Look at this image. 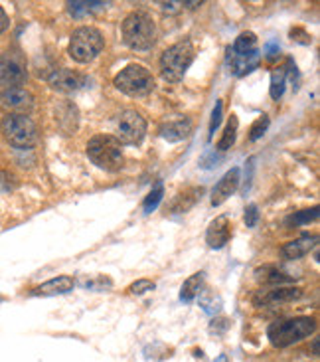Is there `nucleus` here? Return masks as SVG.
<instances>
[{
    "instance_id": "f257e3e1",
    "label": "nucleus",
    "mask_w": 320,
    "mask_h": 362,
    "mask_svg": "<svg viewBox=\"0 0 320 362\" xmlns=\"http://www.w3.org/2000/svg\"><path fill=\"white\" fill-rule=\"evenodd\" d=\"M121 30H123V42H125L129 48L145 52V49H150L155 46L156 24L153 16L143 12V10L131 12L123 20Z\"/></svg>"
},
{
    "instance_id": "f03ea898",
    "label": "nucleus",
    "mask_w": 320,
    "mask_h": 362,
    "mask_svg": "<svg viewBox=\"0 0 320 362\" xmlns=\"http://www.w3.org/2000/svg\"><path fill=\"white\" fill-rule=\"evenodd\" d=\"M316 329V321L312 317H295V319H281L269 325L267 337L273 346H291L295 343H301L302 339L311 337Z\"/></svg>"
},
{
    "instance_id": "7ed1b4c3",
    "label": "nucleus",
    "mask_w": 320,
    "mask_h": 362,
    "mask_svg": "<svg viewBox=\"0 0 320 362\" xmlns=\"http://www.w3.org/2000/svg\"><path fill=\"white\" fill-rule=\"evenodd\" d=\"M88 157L95 167L103 168L107 173H117L123 168L125 157L123 148L117 137L111 135H97L88 143Z\"/></svg>"
},
{
    "instance_id": "20e7f679",
    "label": "nucleus",
    "mask_w": 320,
    "mask_h": 362,
    "mask_svg": "<svg viewBox=\"0 0 320 362\" xmlns=\"http://www.w3.org/2000/svg\"><path fill=\"white\" fill-rule=\"evenodd\" d=\"M196 49L194 44L190 40L176 42L174 46L165 49L162 58H160V74L166 81H180L184 78L188 68L194 62Z\"/></svg>"
},
{
    "instance_id": "39448f33",
    "label": "nucleus",
    "mask_w": 320,
    "mask_h": 362,
    "mask_svg": "<svg viewBox=\"0 0 320 362\" xmlns=\"http://www.w3.org/2000/svg\"><path fill=\"white\" fill-rule=\"evenodd\" d=\"M2 135L14 148H32L38 143V127L28 115L8 113L0 123Z\"/></svg>"
},
{
    "instance_id": "423d86ee",
    "label": "nucleus",
    "mask_w": 320,
    "mask_h": 362,
    "mask_svg": "<svg viewBox=\"0 0 320 362\" xmlns=\"http://www.w3.org/2000/svg\"><path fill=\"white\" fill-rule=\"evenodd\" d=\"M103 46H105V40H103V34L97 28L81 26L71 34L69 56L79 64H89L103 52Z\"/></svg>"
},
{
    "instance_id": "0eeeda50",
    "label": "nucleus",
    "mask_w": 320,
    "mask_h": 362,
    "mask_svg": "<svg viewBox=\"0 0 320 362\" xmlns=\"http://www.w3.org/2000/svg\"><path fill=\"white\" fill-rule=\"evenodd\" d=\"M113 83L119 91H123L125 95H131V98H141L155 89L153 74L141 64H131L125 69H121L113 79Z\"/></svg>"
},
{
    "instance_id": "6e6552de",
    "label": "nucleus",
    "mask_w": 320,
    "mask_h": 362,
    "mask_svg": "<svg viewBox=\"0 0 320 362\" xmlns=\"http://www.w3.org/2000/svg\"><path fill=\"white\" fill-rule=\"evenodd\" d=\"M146 135V121L145 117L135 111L126 109L119 115L117 121V141L125 145H141Z\"/></svg>"
},
{
    "instance_id": "1a4fd4ad",
    "label": "nucleus",
    "mask_w": 320,
    "mask_h": 362,
    "mask_svg": "<svg viewBox=\"0 0 320 362\" xmlns=\"http://www.w3.org/2000/svg\"><path fill=\"white\" fill-rule=\"evenodd\" d=\"M28 79L26 64L20 52L8 49L6 54L0 56V81L6 88H20Z\"/></svg>"
},
{
    "instance_id": "9d476101",
    "label": "nucleus",
    "mask_w": 320,
    "mask_h": 362,
    "mask_svg": "<svg viewBox=\"0 0 320 362\" xmlns=\"http://www.w3.org/2000/svg\"><path fill=\"white\" fill-rule=\"evenodd\" d=\"M302 297L301 287H273L269 291H257L253 297L255 307H265V305L291 303Z\"/></svg>"
},
{
    "instance_id": "9b49d317",
    "label": "nucleus",
    "mask_w": 320,
    "mask_h": 362,
    "mask_svg": "<svg viewBox=\"0 0 320 362\" xmlns=\"http://www.w3.org/2000/svg\"><path fill=\"white\" fill-rule=\"evenodd\" d=\"M0 103L20 115H26V111L34 107V98L24 88H6L0 93Z\"/></svg>"
},
{
    "instance_id": "f8f14e48",
    "label": "nucleus",
    "mask_w": 320,
    "mask_h": 362,
    "mask_svg": "<svg viewBox=\"0 0 320 362\" xmlns=\"http://www.w3.org/2000/svg\"><path fill=\"white\" fill-rule=\"evenodd\" d=\"M85 83H88V78L79 71H73V69H58L56 74L49 76V86L56 91H64V93L78 91Z\"/></svg>"
},
{
    "instance_id": "ddd939ff",
    "label": "nucleus",
    "mask_w": 320,
    "mask_h": 362,
    "mask_svg": "<svg viewBox=\"0 0 320 362\" xmlns=\"http://www.w3.org/2000/svg\"><path fill=\"white\" fill-rule=\"evenodd\" d=\"M225 64H227V68H230V71H232L233 76L243 78V76L251 74L253 69L259 68V64H261V54L255 49V52H251V54L237 56V54H233L232 49H227V58H225Z\"/></svg>"
},
{
    "instance_id": "4468645a",
    "label": "nucleus",
    "mask_w": 320,
    "mask_h": 362,
    "mask_svg": "<svg viewBox=\"0 0 320 362\" xmlns=\"http://www.w3.org/2000/svg\"><path fill=\"white\" fill-rule=\"evenodd\" d=\"M232 222L227 216H220L215 218L212 224L208 226V232H206V242L212 250H222L223 245L230 242L232 238Z\"/></svg>"
},
{
    "instance_id": "2eb2a0df",
    "label": "nucleus",
    "mask_w": 320,
    "mask_h": 362,
    "mask_svg": "<svg viewBox=\"0 0 320 362\" xmlns=\"http://www.w3.org/2000/svg\"><path fill=\"white\" fill-rule=\"evenodd\" d=\"M239 180H242V170L235 167L232 170H227L222 178H220V182L215 185L212 192V206H220L223 204L230 196L239 188Z\"/></svg>"
},
{
    "instance_id": "dca6fc26",
    "label": "nucleus",
    "mask_w": 320,
    "mask_h": 362,
    "mask_svg": "<svg viewBox=\"0 0 320 362\" xmlns=\"http://www.w3.org/2000/svg\"><path fill=\"white\" fill-rule=\"evenodd\" d=\"M202 194H204L202 186H188L182 192H178L174 196V200L168 204L166 212H170V214H186L188 210H192L198 204V200L202 198Z\"/></svg>"
},
{
    "instance_id": "f3484780",
    "label": "nucleus",
    "mask_w": 320,
    "mask_h": 362,
    "mask_svg": "<svg viewBox=\"0 0 320 362\" xmlns=\"http://www.w3.org/2000/svg\"><path fill=\"white\" fill-rule=\"evenodd\" d=\"M73 277H69V275H58V277H54V279H49L46 284L38 285V287H34L30 295H34V297H52V295H64L69 293L71 289H73Z\"/></svg>"
},
{
    "instance_id": "a211bd4d",
    "label": "nucleus",
    "mask_w": 320,
    "mask_h": 362,
    "mask_svg": "<svg viewBox=\"0 0 320 362\" xmlns=\"http://www.w3.org/2000/svg\"><path fill=\"white\" fill-rule=\"evenodd\" d=\"M316 242H319V235L302 234L301 238L283 245L281 255L285 259H301L307 254H311V250L316 245Z\"/></svg>"
},
{
    "instance_id": "6ab92c4d",
    "label": "nucleus",
    "mask_w": 320,
    "mask_h": 362,
    "mask_svg": "<svg viewBox=\"0 0 320 362\" xmlns=\"http://www.w3.org/2000/svg\"><path fill=\"white\" fill-rule=\"evenodd\" d=\"M192 133V121L190 119H178V121H170L160 127V137L170 141V143H178L190 137Z\"/></svg>"
},
{
    "instance_id": "aec40b11",
    "label": "nucleus",
    "mask_w": 320,
    "mask_h": 362,
    "mask_svg": "<svg viewBox=\"0 0 320 362\" xmlns=\"http://www.w3.org/2000/svg\"><path fill=\"white\" fill-rule=\"evenodd\" d=\"M202 284H204V274L202 272L190 275L184 281V285H182V289H180V301L192 303L196 297L200 295V291H202Z\"/></svg>"
},
{
    "instance_id": "412c9836",
    "label": "nucleus",
    "mask_w": 320,
    "mask_h": 362,
    "mask_svg": "<svg viewBox=\"0 0 320 362\" xmlns=\"http://www.w3.org/2000/svg\"><path fill=\"white\" fill-rule=\"evenodd\" d=\"M257 279L263 281V284L279 285V287H285L287 284H292V281H295L292 277L279 272L277 267H263V269H257Z\"/></svg>"
},
{
    "instance_id": "4be33fe9",
    "label": "nucleus",
    "mask_w": 320,
    "mask_h": 362,
    "mask_svg": "<svg viewBox=\"0 0 320 362\" xmlns=\"http://www.w3.org/2000/svg\"><path fill=\"white\" fill-rule=\"evenodd\" d=\"M107 6V2H89V0H78V2H68L69 14L73 18H81V16H88V14H93V12H99Z\"/></svg>"
},
{
    "instance_id": "5701e85b",
    "label": "nucleus",
    "mask_w": 320,
    "mask_h": 362,
    "mask_svg": "<svg viewBox=\"0 0 320 362\" xmlns=\"http://www.w3.org/2000/svg\"><path fill=\"white\" fill-rule=\"evenodd\" d=\"M233 54H237V56H245V54H251L257 49V36L253 34V32H242L235 42H233V46L230 48Z\"/></svg>"
},
{
    "instance_id": "b1692460",
    "label": "nucleus",
    "mask_w": 320,
    "mask_h": 362,
    "mask_svg": "<svg viewBox=\"0 0 320 362\" xmlns=\"http://www.w3.org/2000/svg\"><path fill=\"white\" fill-rule=\"evenodd\" d=\"M237 129H239V119H237V115H232V117L227 119L225 129H223L222 139L218 141V148L220 151H227V148L233 147V143L237 139Z\"/></svg>"
},
{
    "instance_id": "393cba45",
    "label": "nucleus",
    "mask_w": 320,
    "mask_h": 362,
    "mask_svg": "<svg viewBox=\"0 0 320 362\" xmlns=\"http://www.w3.org/2000/svg\"><path fill=\"white\" fill-rule=\"evenodd\" d=\"M285 83H287V71L285 68H277L273 71L271 76V98L275 101H279L283 98V93H285Z\"/></svg>"
},
{
    "instance_id": "a878e982",
    "label": "nucleus",
    "mask_w": 320,
    "mask_h": 362,
    "mask_svg": "<svg viewBox=\"0 0 320 362\" xmlns=\"http://www.w3.org/2000/svg\"><path fill=\"white\" fill-rule=\"evenodd\" d=\"M162 196H165V185H162V182H158V185L148 192V196L145 198V202H143V210H145V214L155 212L156 206L160 204V200H162Z\"/></svg>"
},
{
    "instance_id": "bb28decb",
    "label": "nucleus",
    "mask_w": 320,
    "mask_h": 362,
    "mask_svg": "<svg viewBox=\"0 0 320 362\" xmlns=\"http://www.w3.org/2000/svg\"><path fill=\"white\" fill-rule=\"evenodd\" d=\"M319 218V206H314V208H309V210H301V212H297V214H292L289 218V222L295 226H307L314 222Z\"/></svg>"
},
{
    "instance_id": "cd10ccee",
    "label": "nucleus",
    "mask_w": 320,
    "mask_h": 362,
    "mask_svg": "<svg viewBox=\"0 0 320 362\" xmlns=\"http://www.w3.org/2000/svg\"><path fill=\"white\" fill-rule=\"evenodd\" d=\"M267 129H269V117L267 115H261V117L255 119L251 129H249V141H259Z\"/></svg>"
},
{
    "instance_id": "c85d7f7f",
    "label": "nucleus",
    "mask_w": 320,
    "mask_h": 362,
    "mask_svg": "<svg viewBox=\"0 0 320 362\" xmlns=\"http://www.w3.org/2000/svg\"><path fill=\"white\" fill-rule=\"evenodd\" d=\"M222 117H223V103H222V99H218V101H215V105H213L212 121H210V135H208V139H210V141L213 139L215 129L222 125Z\"/></svg>"
},
{
    "instance_id": "c756f323",
    "label": "nucleus",
    "mask_w": 320,
    "mask_h": 362,
    "mask_svg": "<svg viewBox=\"0 0 320 362\" xmlns=\"http://www.w3.org/2000/svg\"><path fill=\"white\" fill-rule=\"evenodd\" d=\"M156 285L155 281H150V279H136L135 284L129 287V293L131 295H143L146 291H153Z\"/></svg>"
},
{
    "instance_id": "7c9ffc66",
    "label": "nucleus",
    "mask_w": 320,
    "mask_h": 362,
    "mask_svg": "<svg viewBox=\"0 0 320 362\" xmlns=\"http://www.w3.org/2000/svg\"><path fill=\"white\" fill-rule=\"evenodd\" d=\"M243 220H245V224L247 228H255L257 222H259V208L255 204H249L245 208V216H243Z\"/></svg>"
},
{
    "instance_id": "2f4dec72",
    "label": "nucleus",
    "mask_w": 320,
    "mask_h": 362,
    "mask_svg": "<svg viewBox=\"0 0 320 362\" xmlns=\"http://www.w3.org/2000/svg\"><path fill=\"white\" fill-rule=\"evenodd\" d=\"M263 54H265V58L267 59H277L281 56V48H279V44H275V42H269L265 49H263Z\"/></svg>"
},
{
    "instance_id": "473e14b6",
    "label": "nucleus",
    "mask_w": 320,
    "mask_h": 362,
    "mask_svg": "<svg viewBox=\"0 0 320 362\" xmlns=\"http://www.w3.org/2000/svg\"><path fill=\"white\" fill-rule=\"evenodd\" d=\"M291 38L297 40V42H301V44H311V36L307 34V32H302L301 28H295L291 30Z\"/></svg>"
},
{
    "instance_id": "72a5a7b5",
    "label": "nucleus",
    "mask_w": 320,
    "mask_h": 362,
    "mask_svg": "<svg viewBox=\"0 0 320 362\" xmlns=\"http://www.w3.org/2000/svg\"><path fill=\"white\" fill-rule=\"evenodd\" d=\"M158 6L166 12H178L184 8V2H158Z\"/></svg>"
},
{
    "instance_id": "f704fd0d",
    "label": "nucleus",
    "mask_w": 320,
    "mask_h": 362,
    "mask_svg": "<svg viewBox=\"0 0 320 362\" xmlns=\"http://www.w3.org/2000/svg\"><path fill=\"white\" fill-rule=\"evenodd\" d=\"M210 329L215 331V333H223V331H227V329H230V321H227V319H218V321H213Z\"/></svg>"
},
{
    "instance_id": "c9c22d12",
    "label": "nucleus",
    "mask_w": 320,
    "mask_h": 362,
    "mask_svg": "<svg viewBox=\"0 0 320 362\" xmlns=\"http://www.w3.org/2000/svg\"><path fill=\"white\" fill-rule=\"evenodd\" d=\"M12 188V177L6 173H0V192H8Z\"/></svg>"
},
{
    "instance_id": "e433bc0d",
    "label": "nucleus",
    "mask_w": 320,
    "mask_h": 362,
    "mask_svg": "<svg viewBox=\"0 0 320 362\" xmlns=\"http://www.w3.org/2000/svg\"><path fill=\"white\" fill-rule=\"evenodd\" d=\"M8 26H10L8 14H6V12H4V8L0 6V34H2V32H6V30H8Z\"/></svg>"
},
{
    "instance_id": "4c0bfd02",
    "label": "nucleus",
    "mask_w": 320,
    "mask_h": 362,
    "mask_svg": "<svg viewBox=\"0 0 320 362\" xmlns=\"http://www.w3.org/2000/svg\"><path fill=\"white\" fill-rule=\"evenodd\" d=\"M312 354L319 356V339H314V343H312Z\"/></svg>"
},
{
    "instance_id": "58836bf2",
    "label": "nucleus",
    "mask_w": 320,
    "mask_h": 362,
    "mask_svg": "<svg viewBox=\"0 0 320 362\" xmlns=\"http://www.w3.org/2000/svg\"><path fill=\"white\" fill-rule=\"evenodd\" d=\"M215 362H227V358H225V356H220Z\"/></svg>"
}]
</instances>
